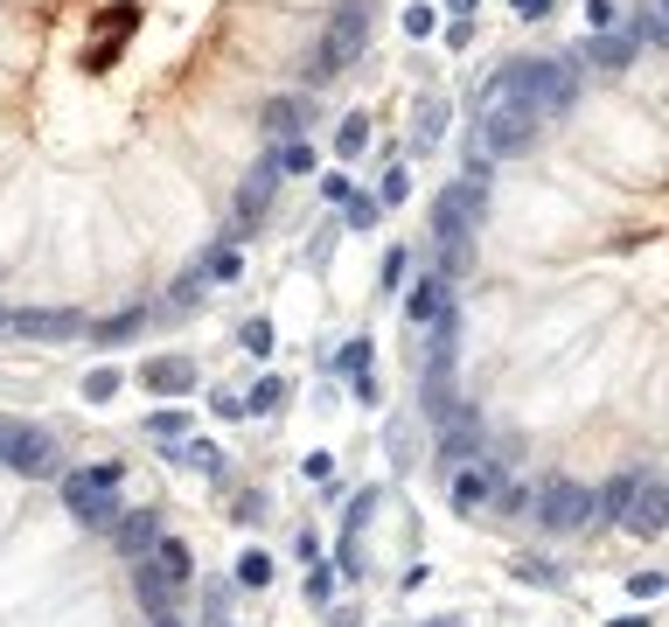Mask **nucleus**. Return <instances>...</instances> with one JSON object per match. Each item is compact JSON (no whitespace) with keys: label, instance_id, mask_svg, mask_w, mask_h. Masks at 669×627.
Listing matches in <instances>:
<instances>
[{"label":"nucleus","instance_id":"1","mask_svg":"<svg viewBox=\"0 0 669 627\" xmlns=\"http://www.w3.org/2000/svg\"><path fill=\"white\" fill-rule=\"evenodd\" d=\"M572 98H579V63L572 56H523V63H509L503 78L482 84V105H523L538 119L565 112Z\"/></svg>","mask_w":669,"mask_h":627},{"label":"nucleus","instance_id":"2","mask_svg":"<svg viewBox=\"0 0 669 627\" xmlns=\"http://www.w3.org/2000/svg\"><path fill=\"white\" fill-rule=\"evenodd\" d=\"M488 217V182H447V196L432 202V231H439V252H447V272H468L474 258V231Z\"/></svg>","mask_w":669,"mask_h":627},{"label":"nucleus","instance_id":"3","mask_svg":"<svg viewBox=\"0 0 669 627\" xmlns=\"http://www.w3.org/2000/svg\"><path fill=\"white\" fill-rule=\"evenodd\" d=\"M119 461H105V467H84V474H64V502H70V516H84V523H99L112 530L119 523Z\"/></svg>","mask_w":669,"mask_h":627},{"label":"nucleus","instance_id":"4","mask_svg":"<svg viewBox=\"0 0 669 627\" xmlns=\"http://www.w3.org/2000/svg\"><path fill=\"white\" fill-rule=\"evenodd\" d=\"M530 523L551 530V537H572V530L592 523V496L579 481H565V474H551V481H538V496H530Z\"/></svg>","mask_w":669,"mask_h":627},{"label":"nucleus","instance_id":"5","mask_svg":"<svg viewBox=\"0 0 669 627\" xmlns=\"http://www.w3.org/2000/svg\"><path fill=\"white\" fill-rule=\"evenodd\" d=\"M362 43H370V8H362V0H342L335 22H328V35H321V78L349 70L356 56H362Z\"/></svg>","mask_w":669,"mask_h":627},{"label":"nucleus","instance_id":"6","mask_svg":"<svg viewBox=\"0 0 669 627\" xmlns=\"http://www.w3.org/2000/svg\"><path fill=\"white\" fill-rule=\"evenodd\" d=\"M538 112H523V105H482V140L495 147V154H523L530 140H538Z\"/></svg>","mask_w":669,"mask_h":627},{"label":"nucleus","instance_id":"7","mask_svg":"<svg viewBox=\"0 0 669 627\" xmlns=\"http://www.w3.org/2000/svg\"><path fill=\"white\" fill-rule=\"evenodd\" d=\"M635 537H662L669 530V481H656V474H642V488H635V502H627V516H621Z\"/></svg>","mask_w":669,"mask_h":627},{"label":"nucleus","instance_id":"8","mask_svg":"<svg viewBox=\"0 0 669 627\" xmlns=\"http://www.w3.org/2000/svg\"><path fill=\"white\" fill-rule=\"evenodd\" d=\"M112 544H119L126 558H154V544H161V516H154V509H126V516L112 523Z\"/></svg>","mask_w":669,"mask_h":627},{"label":"nucleus","instance_id":"9","mask_svg":"<svg viewBox=\"0 0 669 627\" xmlns=\"http://www.w3.org/2000/svg\"><path fill=\"white\" fill-rule=\"evenodd\" d=\"M56 461H64V446H56L43 426H22V440H14V461H8V467H22V474H56Z\"/></svg>","mask_w":669,"mask_h":627},{"label":"nucleus","instance_id":"10","mask_svg":"<svg viewBox=\"0 0 669 627\" xmlns=\"http://www.w3.org/2000/svg\"><path fill=\"white\" fill-rule=\"evenodd\" d=\"M635 49H642V35L635 28H600L586 43V63H600V70H627L635 63Z\"/></svg>","mask_w":669,"mask_h":627},{"label":"nucleus","instance_id":"11","mask_svg":"<svg viewBox=\"0 0 669 627\" xmlns=\"http://www.w3.org/2000/svg\"><path fill=\"white\" fill-rule=\"evenodd\" d=\"M147 384H154L161 397H175V391L196 384V363H188V356H154V363H147Z\"/></svg>","mask_w":669,"mask_h":627},{"label":"nucleus","instance_id":"12","mask_svg":"<svg viewBox=\"0 0 669 627\" xmlns=\"http://www.w3.org/2000/svg\"><path fill=\"white\" fill-rule=\"evenodd\" d=\"M14 328L35 335V341H64V335H78V314H49V307H35V314H14Z\"/></svg>","mask_w":669,"mask_h":627},{"label":"nucleus","instance_id":"13","mask_svg":"<svg viewBox=\"0 0 669 627\" xmlns=\"http://www.w3.org/2000/svg\"><path fill=\"white\" fill-rule=\"evenodd\" d=\"M488 496H503V488H495V467L488 474H461V481H453V509H461V516H474Z\"/></svg>","mask_w":669,"mask_h":627},{"label":"nucleus","instance_id":"14","mask_svg":"<svg viewBox=\"0 0 669 627\" xmlns=\"http://www.w3.org/2000/svg\"><path fill=\"white\" fill-rule=\"evenodd\" d=\"M273 175H279V161H273V167H258V175L244 182V196H238V223H258L265 196H273Z\"/></svg>","mask_w":669,"mask_h":627},{"label":"nucleus","instance_id":"15","mask_svg":"<svg viewBox=\"0 0 669 627\" xmlns=\"http://www.w3.org/2000/svg\"><path fill=\"white\" fill-rule=\"evenodd\" d=\"M635 488H642V474H614V481L600 488V502H592V509H600V516H627V502H635Z\"/></svg>","mask_w":669,"mask_h":627},{"label":"nucleus","instance_id":"16","mask_svg":"<svg viewBox=\"0 0 669 627\" xmlns=\"http://www.w3.org/2000/svg\"><path fill=\"white\" fill-rule=\"evenodd\" d=\"M147 565H154V572H168L175 585H188V544H182V537H161V544H154V558H147Z\"/></svg>","mask_w":669,"mask_h":627},{"label":"nucleus","instance_id":"17","mask_svg":"<svg viewBox=\"0 0 669 627\" xmlns=\"http://www.w3.org/2000/svg\"><path fill=\"white\" fill-rule=\"evenodd\" d=\"M405 307H412V321H439V314H447V279H426V287H412Z\"/></svg>","mask_w":669,"mask_h":627},{"label":"nucleus","instance_id":"18","mask_svg":"<svg viewBox=\"0 0 669 627\" xmlns=\"http://www.w3.org/2000/svg\"><path fill=\"white\" fill-rule=\"evenodd\" d=\"M175 593H182V585L168 579V572H154V565H140V600L154 606V614H168V600H175Z\"/></svg>","mask_w":669,"mask_h":627},{"label":"nucleus","instance_id":"19","mask_svg":"<svg viewBox=\"0 0 669 627\" xmlns=\"http://www.w3.org/2000/svg\"><path fill=\"white\" fill-rule=\"evenodd\" d=\"M635 35H642V43H669V0H642Z\"/></svg>","mask_w":669,"mask_h":627},{"label":"nucleus","instance_id":"20","mask_svg":"<svg viewBox=\"0 0 669 627\" xmlns=\"http://www.w3.org/2000/svg\"><path fill=\"white\" fill-rule=\"evenodd\" d=\"M362 147H370V119H362V112H349V119L335 126V154H362Z\"/></svg>","mask_w":669,"mask_h":627},{"label":"nucleus","instance_id":"21","mask_svg":"<svg viewBox=\"0 0 669 627\" xmlns=\"http://www.w3.org/2000/svg\"><path fill=\"white\" fill-rule=\"evenodd\" d=\"M300 119H308V105H300V98H273V105H265V126H273V132H300Z\"/></svg>","mask_w":669,"mask_h":627},{"label":"nucleus","instance_id":"22","mask_svg":"<svg viewBox=\"0 0 669 627\" xmlns=\"http://www.w3.org/2000/svg\"><path fill=\"white\" fill-rule=\"evenodd\" d=\"M308 167H314V147L308 140H286L279 147V175H308Z\"/></svg>","mask_w":669,"mask_h":627},{"label":"nucleus","instance_id":"23","mask_svg":"<svg viewBox=\"0 0 669 627\" xmlns=\"http://www.w3.org/2000/svg\"><path fill=\"white\" fill-rule=\"evenodd\" d=\"M238 579H244V585H273V558H265V550H244V558H238Z\"/></svg>","mask_w":669,"mask_h":627},{"label":"nucleus","instance_id":"24","mask_svg":"<svg viewBox=\"0 0 669 627\" xmlns=\"http://www.w3.org/2000/svg\"><path fill=\"white\" fill-rule=\"evenodd\" d=\"M412 196V175L405 167H384V182H377V202H405Z\"/></svg>","mask_w":669,"mask_h":627},{"label":"nucleus","instance_id":"25","mask_svg":"<svg viewBox=\"0 0 669 627\" xmlns=\"http://www.w3.org/2000/svg\"><path fill=\"white\" fill-rule=\"evenodd\" d=\"M342 217H349V231H370V223H377V202H370V196H349V202H342Z\"/></svg>","mask_w":669,"mask_h":627},{"label":"nucleus","instance_id":"26","mask_svg":"<svg viewBox=\"0 0 669 627\" xmlns=\"http://www.w3.org/2000/svg\"><path fill=\"white\" fill-rule=\"evenodd\" d=\"M84 397H99V405H105V397H119V370H91L84 376Z\"/></svg>","mask_w":669,"mask_h":627},{"label":"nucleus","instance_id":"27","mask_svg":"<svg viewBox=\"0 0 669 627\" xmlns=\"http://www.w3.org/2000/svg\"><path fill=\"white\" fill-rule=\"evenodd\" d=\"M244 349H252V356H273V321H244Z\"/></svg>","mask_w":669,"mask_h":627},{"label":"nucleus","instance_id":"28","mask_svg":"<svg viewBox=\"0 0 669 627\" xmlns=\"http://www.w3.org/2000/svg\"><path fill=\"white\" fill-rule=\"evenodd\" d=\"M432 140H439V98L418 105V147H432Z\"/></svg>","mask_w":669,"mask_h":627},{"label":"nucleus","instance_id":"29","mask_svg":"<svg viewBox=\"0 0 669 627\" xmlns=\"http://www.w3.org/2000/svg\"><path fill=\"white\" fill-rule=\"evenodd\" d=\"M286 405V384H258L252 391V411H279Z\"/></svg>","mask_w":669,"mask_h":627},{"label":"nucleus","instance_id":"30","mask_svg":"<svg viewBox=\"0 0 669 627\" xmlns=\"http://www.w3.org/2000/svg\"><path fill=\"white\" fill-rule=\"evenodd\" d=\"M342 370H349V376L370 370V341H349V349H342Z\"/></svg>","mask_w":669,"mask_h":627},{"label":"nucleus","instance_id":"31","mask_svg":"<svg viewBox=\"0 0 669 627\" xmlns=\"http://www.w3.org/2000/svg\"><path fill=\"white\" fill-rule=\"evenodd\" d=\"M405 35H432V8H405Z\"/></svg>","mask_w":669,"mask_h":627},{"label":"nucleus","instance_id":"32","mask_svg":"<svg viewBox=\"0 0 669 627\" xmlns=\"http://www.w3.org/2000/svg\"><path fill=\"white\" fill-rule=\"evenodd\" d=\"M662 585H669L662 572H635V600H656V593H662Z\"/></svg>","mask_w":669,"mask_h":627},{"label":"nucleus","instance_id":"33","mask_svg":"<svg viewBox=\"0 0 669 627\" xmlns=\"http://www.w3.org/2000/svg\"><path fill=\"white\" fill-rule=\"evenodd\" d=\"M188 467H203V474H217L223 461H217V446H188Z\"/></svg>","mask_w":669,"mask_h":627},{"label":"nucleus","instance_id":"34","mask_svg":"<svg viewBox=\"0 0 669 627\" xmlns=\"http://www.w3.org/2000/svg\"><path fill=\"white\" fill-rule=\"evenodd\" d=\"M132 328H140V314H119V321H105V341H126Z\"/></svg>","mask_w":669,"mask_h":627},{"label":"nucleus","instance_id":"35","mask_svg":"<svg viewBox=\"0 0 669 627\" xmlns=\"http://www.w3.org/2000/svg\"><path fill=\"white\" fill-rule=\"evenodd\" d=\"M14 440H22V426H14V418H0V461H14Z\"/></svg>","mask_w":669,"mask_h":627},{"label":"nucleus","instance_id":"36","mask_svg":"<svg viewBox=\"0 0 669 627\" xmlns=\"http://www.w3.org/2000/svg\"><path fill=\"white\" fill-rule=\"evenodd\" d=\"M509 8H516V14H530V22H544V14H551V0H509Z\"/></svg>","mask_w":669,"mask_h":627},{"label":"nucleus","instance_id":"37","mask_svg":"<svg viewBox=\"0 0 669 627\" xmlns=\"http://www.w3.org/2000/svg\"><path fill=\"white\" fill-rule=\"evenodd\" d=\"M154 627H182V620H175V614H161V620H154Z\"/></svg>","mask_w":669,"mask_h":627},{"label":"nucleus","instance_id":"38","mask_svg":"<svg viewBox=\"0 0 669 627\" xmlns=\"http://www.w3.org/2000/svg\"><path fill=\"white\" fill-rule=\"evenodd\" d=\"M432 627H461V620H432Z\"/></svg>","mask_w":669,"mask_h":627}]
</instances>
